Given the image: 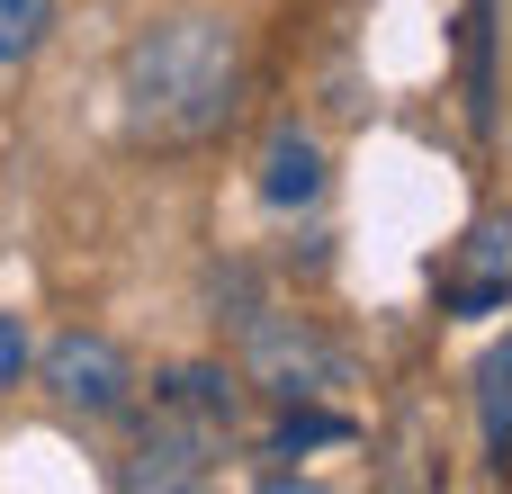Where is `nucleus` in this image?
Masks as SVG:
<instances>
[{"instance_id":"nucleus-1","label":"nucleus","mask_w":512,"mask_h":494,"mask_svg":"<svg viewBox=\"0 0 512 494\" xmlns=\"http://www.w3.org/2000/svg\"><path fill=\"white\" fill-rule=\"evenodd\" d=\"M234 108H243V36L207 9L153 18L117 63V117H126V144L144 153L216 144Z\"/></svg>"},{"instance_id":"nucleus-2","label":"nucleus","mask_w":512,"mask_h":494,"mask_svg":"<svg viewBox=\"0 0 512 494\" xmlns=\"http://www.w3.org/2000/svg\"><path fill=\"white\" fill-rule=\"evenodd\" d=\"M243 333V387H261V396H279V405H324L342 378H351V360L306 324V315H252V324H234Z\"/></svg>"},{"instance_id":"nucleus-3","label":"nucleus","mask_w":512,"mask_h":494,"mask_svg":"<svg viewBox=\"0 0 512 494\" xmlns=\"http://www.w3.org/2000/svg\"><path fill=\"white\" fill-rule=\"evenodd\" d=\"M36 378H45V396H54L63 414H81V423L135 414V360H126L108 333H54V342L36 351Z\"/></svg>"},{"instance_id":"nucleus-4","label":"nucleus","mask_w":512,"mask_h":494,"mask_svg":"<svg viewBox=\"0 0 512 494\" xmlns=\"http://www.w3.org/2000/svg\"><path fill=\"white\" fill-rule=\"evenodd\" d=\"M225 423H207V414H189V405H162L153 396V414H144V432H135V459H126V486H153V494H180V486H207L216 477V459H225Z\"/></svg>"},{"instance_id":"nucleus-5","label":"nucleus","mask_w":512,"mask_h":494,"mask_svg":"<svg viewBox=\"0 0 512 494\" xmlns=\"http://www.w3.org/2000/svg\"><path fill=\"white\" fill-rule=\"evenodd\" d=\"M261 198L270 207H315L324 198V144L297 135V126H279L270 153H261Z\"/></svg>"},{"instance_id":"nucleus-6","label":"nucleus","mask_w":512,"mask_h":494,"mask_svg":"<svg viewBox=\"0 0 512 494\" xmlns=\"http://www.w3.org/2000/svg\"><path fill=\"white\" fill-rule=\"evenodd\" d=\"M153 396L162 405H189V414H207V423H243V369H216V360H180V369H162L153 378Z\"/></svg>"},{"instance_id":"nucleus-7","label":"nucleus","mask_w":512,"mask_h":494,"mask_svg":"<svg viewBox=\"0 0 512 494\" xmlns=\"http://www.w3.org/2000/svg\"><path fill=\"white\" fill-rule=\"evenodd\" d=\"M477 414H486V459L512 468V333L477 360Z\"/></svg>"},{"instance_id":"nucleus-8","label":"nucleus","mask_w":512,"mask_h":494,"mask_svg":"<svg viewBox=\"0 0 512 494\" xmlns=\"http://www.w3.org/2000/svg\"><path fill=\"white\" fill-rule=\"evenodd\" d=\"M468 108L477 126H495V0L468 9Z\"/></svg>"},{"instance_id":"nucleus-9","label":"nucleus","mask_w":512,"mask_h":494,"mask_svg":"<svg viewBox=\"0 0 512 494\" xmlns=\"http://www.w3.org/2000/svg\"><path fill=\"white\" fill-rule=\"evenodd\" d=\"M324 441H351V423L324 414V405H288L279 432H270V459H297V450H324Z\"/></svg>"},{"instance_id":"nucleus-10","label":"nucleus","mask_w":512,"mask_h":494,"mask_svg":"<svg viewBox=\"0 0 512 494\" xmlns=\"http://www.w3.org/2000/svg\"><path fill=\"white\" fill-rule=\"evenodd\" d=\"M45 36H54V0H0V72L27 63Z\"/></svg>"},{"instance_id":"nucleus-11","label":"nucleus","mask_w":512,"mask_h":494,"mask_svg":"<svg viewBox=\"0 0 512 494\" xmlns=\"http://www.w3.org/2000/svg\"><path fill=\"white\" fill-rule=\"evenodd\" d=\"M18 378H27V324H18V315H0V396H9Z\"/></svg>"}]
</instances>
